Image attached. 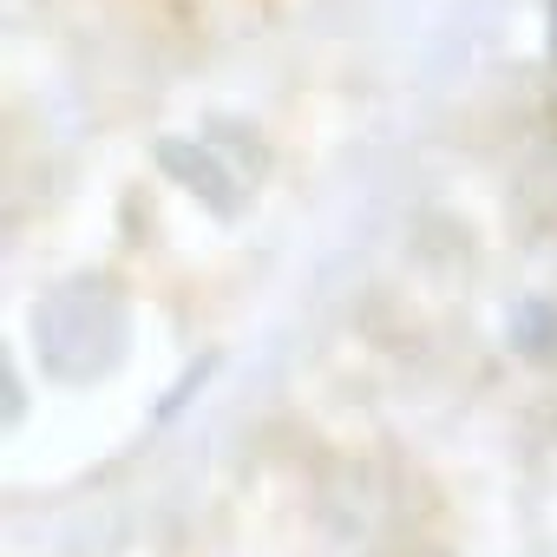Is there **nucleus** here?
Masks as SVG:
<instances>
[{"instance_id": "f257e3e1", "label": "nucleus", "mask_w": 557, "mask_h": 557, "mask_svg": "<svg viewBox=\"0 0 557 557\" xmlns=\"http://www.w3.org/2000/svg\"><path fill=\"white\" fill-rule=\"evenodd\" d=\"M550 60H557V0H550Z\"/></svg>"}]
</instances>
